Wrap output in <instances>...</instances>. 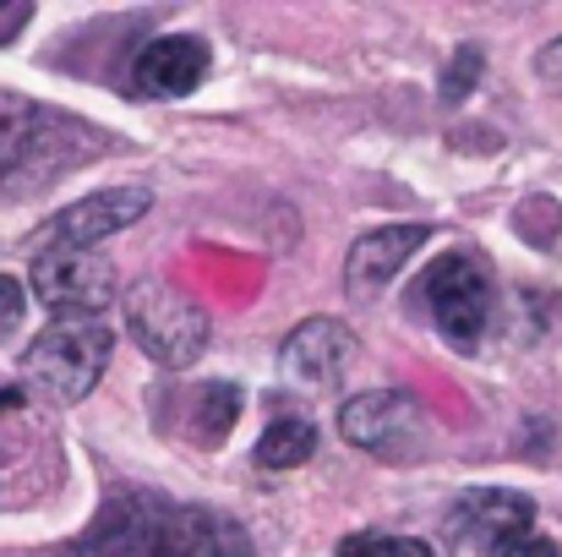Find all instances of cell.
<instances>
[{
	"instance_id": "10",
	"label": "cell",
	"mask_w": 562,
	"mask_h": 557,
	"mask_svg": "<svg viewBox=\"0 0 562 557\" xmlns=\"http://www.w3.org/2000/svg\"><path fill=\"white\" fill-rule=\"evenodd\" d=\"M284 371L295 377V382H306V388H328V382H339L345 367L356 361V334L345 328V323H334V318H312V323H301L290 339H284Z\"/></svg>"
},
{
	"instance_id": "14",
	"label": "cell",
	"mask_w": 562,
	"mask_h": 557,
	"mask_svg": "<svg viewBox=\"0 0 562 557\" xmlns=\"http://www.w3.org/2000/svg\"><path fill=\"white\" fill-rule=\"evenodd\" d=\"M339 557H431V547L420 542H393V536H345Z\"/></svg>"
},
{
	"instance_id": "16",
	"label": "cell",
	"mask_w": 562,
	"mask_h": 557,
	"mask_svg": "<svg viewBox=\"0 0 562 557\" xmlns=\"http://www.w3.org/2000/svg\"><path fill=\"white\" fill-rule=\"evenodd\" d=\"M492 557H558V542H547V536H536V531H525V536H514V542H503Z\"/></svg>"
},
{
	"instance_id": "2",
	"label": "cell",
	"mask_w": 562,
	"mask_h": 557,
	"mask_svg": "<svg viewBox=\"0 0 562 557\" xmlns=\"http://www.w3.org/2000/svg\"><path fill=\"white\" fill-rule=\"evenodd\" d=\"M71 557H251V542L207 509H121Z\"/></svg>"
},
{
	"instance_id": "12",
	"label": "cell",
	"mask_w": 562,
	"mask_h": 557,
	"mask_svg": "<svg viewBox=\"0 0 562 557\" xmlns=\"http://www.w3.org/2000/svg\"><path fill=\"white\" fill-rule=\"evenodd\" d=\"M202 77H207V44H202V38H187V33L154 38V44L137 55V66H132V82H137V93H148V99H181Z\"/></svg>"
},
{
	"instance_id": "20",
	"label": "cell",
	"mask_w": 562,
	"mask_h": 557,
	"mask_svg": "<svg viewBox=\"0 0 562 557\" xmlns=\"http://www.w3.org/2000/svg\"><path fill=\"white\" fill-rule=\"evenodd\" d=\"M0 410H16V393L11 388H0Z\"/></svg>"
},
{
	"instance_id": "4",
	"label": "cell",
	"mask_w": 562,
	"mask_h": 557,
	"mask_svg": "<svg viewBox=\"0 0 562 557\" xmlns=\"http://www.w3.org/2000/svg\"><path fill=\"white\" fill-rule=\"evenodd\" d=\"M104 361H110V328L99 318H55L22 350L27 382L44 388V393H55V399L93 393V382L104 377Z\"/></svg>"
},
{
	"instance_id": "5",
	"label": "cell",
	"mask_w": 562,
	"mask_h": 557,
	"mask_svg": "<svg viewBox=\"0 0 562 557\" xmlns=\"http://www.w3.org/2000/svg\"><path fill=\"white\" fill-rule=\"evenodd\" d=\"M420 301L431 307V323L453 350H475L492 323V268L475 252H448L415 285V307Z\"/></svg>"
},
{
	"instance_id": "17",
	"label": "cell",
	"mask_w": 562,
	"mask_h": 557,
	"mask_svg": "<svg viewBox=\"0 0 562 557\" xmlns=\"http://www.w3.org/2000/svg\"><path fill=\"white\" fill-rule=\"evenodd\" d=\"M22 307H27V301H22V285L0 274V334H11V328L22 323Z\"/></svg>"
},
{
	"instance_id": "7",
	"label": "cell",
	"mask_w": 562,
	"mask_h": 557,
	"mask_svg": "<svg viewBox=\"0 0 562 557\" xmlns=\"http://www.w3.org/2000/svg\"><path fill=\"white\" fill-rule=\"evenodd\" d=\"M33 296L55 318H99L115 301V268L93 252H38Z\"/></svg>"
},
{
	"instance_id": "8",
	"label": "cell",
	"mask_w": 562,
	"mask_h": 557,
	"mask_svg": "<svg viewBox=\"0 0 562 557\" xmlns=\"http://www.w3.org/2000/svg\"><path fill=\"white\" fill-rule=\"evenodd\" d=\"M339 432L382 459H409L420 448V410L409 393L398 388H382V393H356L345 410H339Z\"/></svg>"
},
{
	"instance_id": "18",
	"label": "cell",
	"mask_w": 562,
	"mask_h": 557,
	"mask_svg": "<svg viewBox=\"0 0 562 557\" xmlns=\"http://www.w3.org/2000/svg\"><path fill=\"white\" fill-rule=\"evenodd\" d=\"M33 22V5L27 0H16V5H0V44H11L22 27Z\"/></svg>"
},
{
	"instance_id": "3",
	"label": "cell",
	"mask_w": 562,
	"mask_h": 557,
	"mask_svg": "<svg viewBox=\"0 0 562 557\" xmlns=\"http://www.w3.org/2000/svg\"><path fill=\"white\" fill-rule=\"evenodd\" d=\"M126 328L143 345L148 361L181 371L202 356L207 345V312L191 301L187 290L165 285V279H143L126 290Z\"/></svg>"
},
{
	"instance_id": "1",
	"label": "cell",
	"mask_w": 562,
	"mask_h": 557,
	"mask_svg": "<svg viewBox=\"0 0 562 557\" xmlns=\"http://www.w3.org/2000/svg\"><path fill=\"white\" fill-rule=\"evenodd\" d=\"M93 154H104V137L88 121L0 93V197H27L60 181L66 170L88 165Z\"/></svg>"
},
{
	"instance_id": "6",
	"label": "cell",
	"mask_w": 562,
	"mask_h": 557,
	"mask_svg": "<svg viewBox=\"0 0 562 557\" xmlns=\"http://www.w3.org/2000/svg\"><path fill=\"white\" fill-rule=\"evenodd\" d=\"M148 208H154V191H148V186H110V191H93V197L71 202L66 213H55V219L38 230V252H88V246L110 241L115 230L137 224Z\"/></svg>"
},
{
	"instance_id": "15",
	"label": "cell",
	"mask_w": 562,
	"mask_h": 557,
	"mask_svg": "<svg viewBox=\"0 0 562 557\" xmlns=\"http://www.w3.org/2000/svg\"><path fill=\"white\" fill-rule=\"evenodd\" d=\"M475 77H481V49L453 55V66H448V77H442V99H464V93L475 88Z\"/></svg>"
},
{
	"instance_id": "19",
	"label": "cell",
	"mask_w": 562,
	"mask_h": 557,
	"mask_svg": "<svg viewBox=\"0 0 562 557\" xmlns=\"http://www.w3.org/2000/svg\"><path fill=\"white\" fill-rule=\"evenodd\" d=\"M536 66H541V77H552V82H562V38L552 44V49H541V60H536Z\"/></svg>"
},
{
	"instance_id": "13",
	"label": "cell",
	"mask_w": 562,
	"mask_h": 557,
	"mask_svg": "<svg viewBox=\"0 0 562 557\" xmlns=\"http://www.w3.org/2000/svg\"><path fill=\"white\" fill-rule=\"evenodd\" d=\"M312 448H317V426L301 421V415H290V421H273L257 437V465L262 470H295V465L312 459Z\"/></svg>"
},
{
	"instance_id": "11",
	"label": "cell",
	"mask_w": 562,
	"mask_h": 557,
	"mask_svg": "<svg viewBox=\"0 0 562 557\" xmlns=\"http://www.w3.org/2000/svg\"><path fill=\"white\" fill-rule=\"evenodd\" d=\"M426 224H376L372 235H361L350 246V263H345V285L350 296H376L420 246H426Z\"/></svg>"
},
{
	"instance_id": "9",
	"label": "cell",
	"mask_w": 562,
	"mask_h": 557,
	"mask_svg": "<svg viewBox=\"0 0 562 557\" xmlns=\"http://www.w3.org/2000/svg\"><path fill=\"white\" fill-rule=\"evenodd\" d=\"M530 520H536L530 498H519V492H486V487H481V492H464V498L448 509L453 542H470V547H486V553H497L503 542L525 536Z\"/></svg>"
}]
</instances>
